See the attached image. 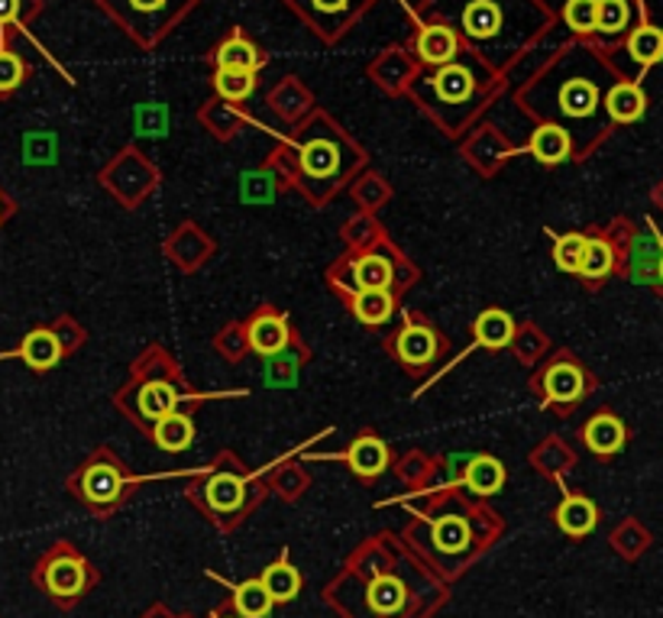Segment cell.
<instances>
[{"label":"cell","mask_w":663,"mask_h":618,"mask_svg":"<svg viewBox=\"0 0 663 618\" xmlns=\"http://www.w3.org/2000/svg\"><path fill=\"white\" fill-rule=\"evenodd\" d=\"M301 166L311 175L324 178V175H331L337 169V149H333L331 143H324V139L308 143L304 153H301Z\"/></svg>","instance_id":"obj_31"},{"label":"cell","mask_w":663,"mask_h":618,"mask_svg":"<svg viewBox=\"0 0 663 618\" xmlns=\"http://www.w3.org/2000/svg\"><path fill=\"white\" fill-rule=\"evenodd\" d=\"M457 33L450 27H425L418 36V52L428 66H450L457 56Z\"/></svg>","instance_id":"obj_13"},{"label":"cell","mask_w":663,"mask_h":618,"mask_svg":"<svg viewBox=\"0 0 663 618\" xmlns=\"http://www.w3.org/2000/svg\"><path fill=\"white\" fill-rule=\"evenodd\" d=\"M554 518H557V528L564 531L566 538H586V534L596 531L598 509L586 496H566Z\"/></svg>","instance_id":"obj_7"},{"label":"cell","mask_w":663,"mask_h":618,"mask_svg":"<svg viewBox=\"0 0 663 618\" xmlns=\"http://www.w3.org/2000/svg\"><path fill=\"white\" fill-rule=\"evenodd\" d=\"M464 482L469 492L476 496H496L498 489L505 485V467L496 457H472L466 467Z\"/></svg>","instance_id":"obj_12"},{"label":"cell","mask_w":663,"mask_h":618,"mask_svg":"<svg viewBox=\"0 0 663 618\" xmlns=\"http://www.w3.org/2000/svg\"><path fill=\"white\" fill-rule=\"evenodd\" d=\"M583 441H586V447H589L593 453H598V457H612V453H618V450L625 447V424H622L615 414L602 412L586 424Z\"/></svg>","instance_id":"obj_8"},{"label":"cell","mask_w":663,"mask_h":618,"mask_svg":"<svg viewBox=\"0 0 663 618\" xmlns=\"http://www.w3.org/2000/svg\"><path fill=\"white\" fill-rule=\"evenodd\" d=\"M20 17V0H0V27Z\"/></svg>","instance_id":"obj_36"},{"label":"cell","mask_w":663,"mask_h":618,"mask_svg":"<svg viewBox=\"0 0 663 618\" xmlns=\"http://www.w3.org/2000/svg\"><path fill=\"white\" fill-rule=\"evenodd\" d=\"M217 66H221V69L256 71L260 69V52H256V46L246 42L243 36H233V39H227V42L217 49Z\"/></svg>","instance_id":"obj_25"},{"label":"cell","mask_w":663,"mask_h":618,"mask_svg":"<svg viewBox=\"0 0 663 618\" xmlns=\"http://www.w3.org/2000/svg\"><path fill=\"white\" fill-rule=\"evenodd\" d=\"M133 7L136 10H156V7H163V0H133Z\"/></svg>","instance_id":"obj_37"},{"label":"cell","mask_w":663,"mask_h":618,"mask_svg":"<svg viewBox=\"0 0 663 618\" xmlns=\"http://www.w3.org/2000/svg\"><path fill=\"white\" fill-rule=\"evenodd\" d=\"M192 441H195V424H192L188 414L172 412L156 421V444L163 447V450L178 453V450H188Z\"/></svg>","instance_id":"obj_20"},{"label":"cell","mask_w":663,"mask_h":618,"mask_svg":"<svg viewBox=\"0 0 663 618\" xmlns=\"http://www.w3.org/2000/svg\"><path fill=\"white\" fill-rule=\"evenodd\" d=\"M398 356H401V363H408V366H425V363H431L433 353H437V337H433L428 327H415V324H408L401 334H398Z\"/></svg>","instance_id":"obj_15"},{"label":"cell","mask_w":663,"mask_h":618,"mask_svg":"<svg viewBox=\"0 0 663 618\" xmlns=\"http://www.w3.org/2000/svg\"><path fill=\"white\" fill-rule=\"evenodd\" d=\"M583 253H586V237L566 234V237H557V243H554V259H557L560 273H579Z\"/></svg>","instance_id":"obj_33"},{"label":"cell","mask_w":663,"mask_h":618,"mask_svg":"<svg viewBox=\"0 0 663 618\" xmlns=\"http://www.w3.org/2000/svg\"><path fill=\"white\" fill-rule=\"evenodd\" d=\"M628 52L641 69L657 66L663 59V30L651 27V23H641V27L628 36Z\"/></svg>","instance_id":"obj_21"},{"label":"cell","mask_w":663,"mask_h":618,"mask_svg":"<svg viewBox=\"0 0 663 618\" xmlns=\"http://www.w3.org/2000/svg\"><path fill=\"white\" fill-rule=\"evenodd\" d=\"M596 85H589V81H583V78L569 81L564 91H560V107H564L569 117H589V114L596 110Z\"/></svg>","instance_id":"obj_26"},{"label":"cell","mask_w":663,"mask_h":618,"mask_svg":"<svg viewBox=\"0 0 663 618\" xmlns=\"http://www.w3.org/2000/svg\"><path fill=\"white\" fill-rule=\"evenodd\" d=\"M464 27L469 36L486 39V36H493L498 30V10L489 3V0H476V3H469V7H466Z\"/></svg>","instance_id":"obj_30"},{"label":"cell","mask_w":663,"mask_h":618,"mask_svg":"<svg viewBox=\"0 0 663 618\" xmlns=\"http://www.w3.org/2000/svg\"><path fill=\"white\" fill-rule=\"evenodd\" d=\"M71 492L85 502V506H91L95 512H107V509H114L120 499H124V492H127V480H124V473L117 470V463H110V460H91L75 480H71Z\"/></svg>","instance_id":"obj_2"},{"label":"cell","mask_w":663,"mask_h":618,"mask_svg":"<svg viewBox=\"0 0 663 618\" xmlns=\"http://www.w3.org/2000/svg\"><path fill=\"white\" fill-rule=\"evenodd\" d=\"M408 602H411V592L408 583L389 573V570H376L365 583V606L376 618H398L408 612Z\"/></svg>","instance_id":"obj_3"},{"label":"cell","mask_w":663,"mask_h":618,"mask_svg":"<svg viewBox=\"0 0 663 618\" xmlns=\"http://www.w3.org/2000/svg\"><path fill=\"white\" fill-rule=\"evenodd\" d=\"M544 392H547V399L550 402H557V405H573V402H579L583 399V392H586V376H583V370L576 366V363H554L550 370H547V376H544Z\"/></svg>","instance_id":"obj_5"},{"label":"cell","mask_w":663,"mask_h":618,"mask_svg":"<svg viewBox=\"0 0 663 618\" xmlns=\"http://www.w3.org/2000/svg\"><path fill=\"white\" fill-rule=\"evenodd\" d=\"M33 583L56 602V606H75L91 586H95V570L91 563L71 548L68 541L49 550L33 570Z\"/></svg>","instance_id":"obj_1"},{"label":"cell","mask_w":663,"mask_h":618,"mask_svg":"<svg viewBox=\"0 0 663 618\" xmlns=\"http://www.w3.org/2000/svg\"><path fill=\"white\" fill-rule=\"evenodd\" d=\"M260 580H263V586L275 602H292L301 592V573L299 567L289 560V553H282V560L269 563Z\"/></svg>","instance_id":"obj_10"},{"label":"cell","mask_w":663,"mask_h":618,"mask_svg":"<svg viewBox=\"0 0 663 618\" xmlns=\"http://www.w3.org/2000/svg\"><path fill=\"white\" fill-rule=\"evenodd\" d=\"M392 308H396V302H392L389 288H360V295L353 302V314L363 324H382V321H389Z\"/></svg>","instance_id":"obj_22"},{"label":"cell","mask_w":663,"mask_h":618,"mask_svg":"<svg viewBox=\"0 0 663 618\" xmlns=\"http://www.w3.org/2000/svg\"><path fill=\"white\" fill-rule=\"evenodd\" d=\"M23 75H27V69H23L20 56L10 52V49H0V95L20 88L23 85Z\"/></svg>","instance_id":"obj_35"},{"label":"cell","mask_w":663,"mask_h":618,"mask_svg":"<svg viewBox=\"0 0 663 618\" xmlns=\"http://www.w3.org/2000/svg\"><path fill=\"white\" fill-rule=\"evenodd\" d=\"M314 3H318L321 10H340V7H343L347 0H314Z\"/></svg>","instance_id":"obj_38"},{"label":"cell","mask_w":663,"mask_h":618,"mask_svg":"<svg viewBox=\"0 0 663 618\" xmlns=\"http://www.w3.org/2000/svg\"><path fill=\"white\" fill-rule=\"evenodd\" d=\"M0 217H3V198H0Z\"/></svg>","instance_id":"obj_41"},{"label":"cell","mask_w":663,"mask_h":618,"mask_svg":"<svg viewBox=\"0 0 663 618\" xmlns=\"http://www.w3.org/2000/svg\"><path fill=\"white\" fill-rule=\"evenodd\" d=\"M211 618H243V616H236V612H214Z\"/></svg>","instance_id":"obj_39"},{"label":"cell","mask_w":663,"mask_h":618,"mask_svg":"<svg viewBox=\"0 0 663 618\" xmlns=\"http://www.w3.org/2000/svg\"><path fill=\"white\" fill-rule=\"evenodd\" d=\"M433 88H437V95L443 101L460 104L472 95L476 81H472V75L464 66H443V69L437 71V78H433Z\"/></svg>","instance_id":"obj_23"},{"label":"cell","mask_w":663,"mask_h":618,"mask_svg":"<svg viewBox=\"0 0 663 618\" xmlns=\"http://www.w3.org/2000/svg\"><path fill=\"white\" fill-rule=\"evenodd\" d=\"M231 602L233 612L243 618H265L275 606V599L269 596L263 580H246V583L231 586Z\"/></svg>","instance_id":"obj_14"},{"label":"cell","mask_w":663,"mask_h":618,"mask_svg":"<svg viewBox=\"0 0 663 618\" xmlns=\"http://www.w3.org/2000/svg\"><path fill=\"white\" fill-rule=\"evenodd\" d=\"M431 548L443 557H464L472 550V528L464 516H443L431 524Z\"/></svg>","instance_id":"obj_6"},{"label":"cell","mask_w":663,"mask_h":618,"mask_svg":"<svg viewBox=\"0 0 663 618\" xmlns=\"http://www.w3.org/2000/svg\"><path fill=\"white\" fill-rule=\"evenodd\" d=\"M175 405H178V395H175V389L168 382H149L139 392V412L153 418V421L175 412Z\"/></svg>","instance_id":"obj_24"},{"label":"cell","mask_w":663,"mask_h":618,"mask_svg":"<svg viewBox=\"0 0 663 618\" xmlns=\"http://www.w3.org/2000/svg\"><path fill=\"white\" fill-rule=\"evenodd\" d=\"M528 149L534 159H540V163L554 166V163H564L566 156H569V137H566L564 127L547 124V127H540V130L534 134Z\"/></svg>","instance_id":"obj_19"},{"label":"cell","mask_w":663,"mask_h":618,"mask_svg":"<svg viewBox=\"0 0 663 618\" xmlns=\"http://www.w3.org/2000/svg\"><path fill=\"white\" fill-rule=\"evenodd\" d=\"M476 344L479 346H489V350H501V346L511 344V337H515V321L505 314V311H482L479 317H476Z\"/></svg>","instance_id":"obj_16"},{"label":"cell","mask_w":663,"mask_h":618,"mask_svg":"<svg viewBox=\"0 0 663 618\" xmlns=\"http://www.w3.org/2000/svg\"><path fill=\"white\" fill-rule=\"evenodd\" d=\"M566 27L576 33H593L598 23V0H566Z\"/></svg>","instance_id":"obj_34"},{"label":"cell","mask_w":663,"mask_h":618,"mask_svg":"<svg viewBox=\"0 0 663 618\" xmlns=\"http://www.w3.org/2000/svg\"><path fill=\"white\" fill-rule=\"evenodd\" d=\"M644 107H647V98H644V91L637 88V85H615L612 91H608V98H605V110H608V117L612 120H618V124H634L641 114H644Z\"/></svg>","instance_id":"obj_18"},{"label":"cell","mask_w":663,"mask_h":618,"mask_svg":"<svg viewBox=\"0 0 663 618\" xmlns=\"http://www.w3.org/2000/svg\"><path fill=\"white\" fill-rule=\"evenodd\" d=\"M353 275L360 282V288H389L392 282V266L382 256H365L353 266Z\"/></svg>","instance_id":"obj_32"},{"label":"cell","mask_w":663,"mask_h":618,"mask_svg":"<svg viewBox=\"0 0 663 618\" xmlns=\"http://www.w3.org/2000/svg\"><path fill=\"white\" fill-rule=\"evenodd\" d=\"M289 344V324L275 314H263L250 324V346L263 356H272Z\"/></svg>","instance_id":"obj_17"},{"label":"cell","mask_w":663,"mask_h":618,"mask_svg":"<svg viewBox=\"0 0 663 618\" xmlns=\"http://www.w3.org/2000/svg\"><path fill=\"white\" fill-rule=\"evenodd\" d=\"M615 266V253L612 246L605 241H586V253H583V266H579V275L589 278V282H598L605 275L612 273Z\"/></svg>","instance_id":"obj_28"},{"label":"cell","mask_w":663,"mask_h":618,"mask_svg":"<svg viewBox=\"0 0 663 618\" xmlns=\"http://www.w3.org/2000/svg\"><path fill=\"white\" fill-rule=\"evenodd\" d=\"M17 356L30 366V370H52L62 360V344L52 331H33L23 337V344L17 350Z\"/></svg>","instance_id":"obj_9"},{"label":"cell","mask_w":663,"mask_h":618,"mask_svg":"<svg viewBox=\"0 0 663 618\" xmlns=\"http://www.w3.org/2000/svg\"><path fill=\"white\" fill-rule=\"evenodd\" d=\"M347 463H350V470L357 477L372 480V477H379L389 467V450H386L382 441H376V438H360V441H353V447L347 450Z\"/></svg>","instance_id":"obj_11"},{"label":"cell","mask_w":663,"mask_h":618,"mask_svg":"<svg viewBox=\"0 0 663 618\" xmlns=\"http://www.w3.org/2000/svg\"><path fill=\"white\" fill-rule=\"evenodd\" d=\"M657 275H661V282H663V253H661V263H657Z\"/></svg>","instance_id":"obj_40"},{"label":"cell","mask_w":663,"mask_h":618,"mask_svg":"<svg viewBox=\"0 0 663 618\" xmlns=\"http://www.w3.org/2000/svg\"><path fill=\"white\" fill-rule=\"evenodd\" d=\"M631 27V3L628 0H598V23L596 30L605 36L625 33Z\"/></svg>","instance_id":"obj_29"},{"label":"cell","mask_w":663,"mask_h":618,"mask_svg":"<svg viewBox=\"0 0 663 618\" xmlns=\"http://www.w3.org/2000/svg\"><path fill=\"white\" fill-rule=\"evenodd\" d=\"M214 85H217V95H221V98H227V101H243V98H250L253 88H256V71L221 69L217 71V78H214Z\"/></svg>","instance_id":"obj_27"},{"label":"cell","mask_w":663,"mask_h":618,"mask_svg":"<svg viewBox=\"0 0 663 618\" xmlns=\"http://www.w3.org/2000/svg\"><path fill=\"white\" fill-rule=\"evenodd\" d=\"M243 502H246V482L233 477V473H217L204 485V506H207L211 516H236L243 509Z\"/></svg>","instance_id":"obj_4"}]
</instances>
